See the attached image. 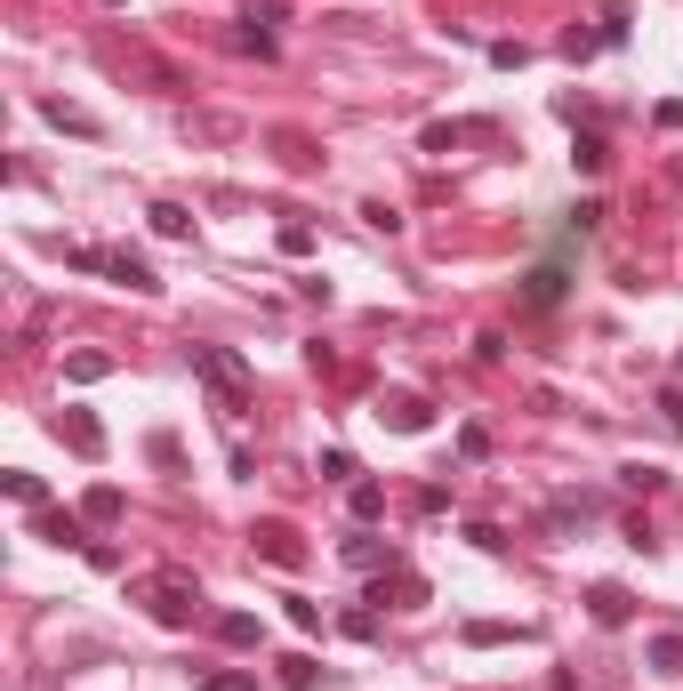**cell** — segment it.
Masks as SVG:
<instances>
[{"label":"cell","mask_w":683,"mask_h":691,"mask_svg":"<svg viewBox=\"0 0 683 691\" xmlns=\"http://www.w3.org/2000/svg\"><path fill=\"white\" fill-rule=\"evenodd\" d=\"M185 362H193L201 387L218 394L225 419H242V410H250V370H242V354H225V345H185Z\"/></svg>","instance_id":"1"},{"label":"cell","mask_w":683,"mask_h":691,"mask_svg":"<svg viewBox=\"0 0 683 691\" xmlns=\"http://www.w3.org/2000/svg\"><path fill=\"white\" fill-rule=\"evenodd\" d=\"M145 611L161 619V628H193V619H201V579L178 571V563L145 571Z\"/></svg>","instance_id":"2"},{"label":"cell","mask_w":683,"mask_h":691,"mask_svg":"<svg viewBox=\"0 0 683 691\" xmlns=\"http://www.w3.org/2000/svg\"><path fill=\"white\" fill-rule=\"evenodd\" d=\"M106 57H113V64H121V73H137V81H153V89H161V97H185V89H193V81H185V73H178V64H169V57H153V49H137V41H129V49H121V41H113V49H106Z\"/></svg>","instance_id":"3"},{"label":"cell","mask_w":683,"mask_h":691,"mask_svg":"<svg viewBox=\"0 0 683 691\" xmlns=\"http://www.w3.org/2000/svg\"><path fill=\"white\" fill-rule=\"evenodd\" d=\"M379 419H386L394 434H426V427H434V402L410 394V387H394V394H379Z\"/></svg>","instance_id":"4"},{"label":"cell","mask_w":683,"mask_h":691,"mask_svg":"<svg viewBox=\"0 0 683 691\" xmlns=\"http://www.w3.org/2000/svg\"><path fill=\"white\" fill-rule=\"evenodd\" d=\"M250 547H258L265 563H282V571H298V563H305V539H298V523H258V531H250Z\"/></svg>","instance_id":"5"},{"label":"cell","mask_w":683,"mask_h":691,"mask_svg":"<svg viewBox=\"0 0 683 691\" xmlns=\"http://www.w3.org/2000/svg\"><path fill=\"white\" fill-rule=\"evenodd\" d=\"M499 121H434L426 129V153H459V146H491Z\"/></svg>","instance_id":"6"},{"label":"cell","mask_w":683,"mask_h":691,"mask_svg":"<svg viewBox=\"0 0 683 691\" xmlns=\"http://www.w3.org/2000/svg\"><path fill=\"white\" fill-rule=\"evenodd\" d=\"M587 611H595V628H627V619H635V595H627L620 579H603L595 595H587Z\"/></svg>","instance_id":"7"},{"label":"cell","mask_w":683,"mask_h":691,"mask_svg":"<svg viewBox=\"0 0 683 691\" xmlns=\"http://www.w3.org/2000/svg\"><path fill=\"white\" fill-rule=\"evenodd\" d=\"M106 273H113L121 290H137V298H161V273L137 258V250H113V266H106Z\"/></svg>","instance_id":"8"},{"label":"cell","mask_w":683,"mask_h":691,"mask_svg":"<svg viewBox=\"0 0 683 691\" xmlns=\"http://www.w3.org/2000/svg\"><path fill=\"white\" fill-rule=\"evenodd\" d=\"M57 434H64V442H73V451H81V459H106V427H97V419H89V410H64V419H57Z\"/></svg>","instance_id":"9"},{"label":"cell","mask_w":683,"mask_h":691,"mask_svg":"<svg viewBox=\"0 0 683 691\" xmlns=\"http://www.w3.org/2000/svg\"><path fill=\"white\" fill-rule=\"evenodd\" d=\"M273 153H282V169H298V178H305V169H322V153H314V137H305V129H273Z\"/></svg>","instance_id":"10"},{"label":"cell","mask_w":683,"mask_h":691,"mask_svg":"<svg viewBox=\"0 0 683 691\" xmlns=\"http://www.w3.org/2000/svg\"><path fill=\"white\" fill-rule=\"evenodd\" d=\"M185 137H193V146H233L242 121H233V113H185Z\"/></svg>","instance_id":"11"},{"label":"cell","mask_w":683,"mask_h":691,"mask_svg":"<svg viewBox=\"0 0 683 691\" xmlns=\"http://www.w3.org/2000/svg\"><path fill=\"white\" fill-rule=\"evenodd\" d=\"M32 514H41V539H49V547H89V539H81L89 514H64V507H32Z\"/></svg>","instance_id":"12"},{"label":"cell","mask_w":683,"mask_h":691,"mask_svg":"<svg viewBox=\"0 0 683 691\" xmlns=\"http://www.w3.org/2000/svg\"><path fill=\"white\" fill-rule=\"evenodd\" d=\"M643 668H652V675H683V628H667V635L643 643Z\"/></svg>","instance_id":"13"},{"label":"cell","mask_w":683,"mask_h":691,"mask_svg":"<svg viewBox=\"0 0 683 691\" xmlns=\"http://www.w3.org/2000/svg\"><path fill=\"white\" fill-rule=\"evenodd\" d=\"M603 161H611L603 129H579V137H571V169H579V178H603Z\"/></svg>","instance_id":"14"},{"label":"cell","mask_w":683,"mask_h":691,"mask_svg":"<svg viewBox=\"0 0 683 691\" xmlns=\"http://www.w3.org/2000/svg\"><path fill=\"white\" fill-rule=\"evenodd\" d=\"M258 635H265V619H258V611H225V619H218V643H233V651H250Z\"/></svg>","instance_id":"15"},{"label":"cell","mask_w":683,"mask_h":691,"mask_svg":"<svg viewBox=\"0 0 683 691\" xmlns=\"http://www.w3.org/2000/svg\"><path fill=\"white\" fill-rule=\"evenodd\" d=\"M346 563H354V571H394L402 555H394V547H379V539H346Z\"/></svg>","instance_id":"16"},{"label":"cell","mask_w":683,"mask_h":691,"mask_svg":"<svg viewBox=\"0 0 683 691\" xmlns=\"http://www.w3.org/2000/svg\"><path fill=\"white\" fill-rule=\"evenodd\" d=\"M64 137H97V113H81V106H64V97H49V106H41Z\"/></svg>","instance_id":"17"},{"label":"cell","mask_w":683,"mask_h":691,"mask_svg":"<svg viewBox=\"0 0 683 691\" xmlns=\"http://www.w3.org/2000/svg\"><path fill=\"white\" fill-rule=\"evenodd\" d=\"M121 507H129V499L113 491V482H97V491L81 499V514H89V523H121Z\"/></svg>","instance_id":"18"},{"label":"cell","mask_w":683,"mask_h":691,"mask_svg":"<svg viewBox=\"0 0 683 691\" xmlns=\"http://www.w3.org/2000/svg\"><path fill=\"white\" fill-rule=\"evenodd\" d=\"M64 378H73V387H97V378H113V354H64Z\"/></svg>","instance_id":"19"},{"label":"cell","mask_w":683,"mask_h":691,"mask_svg":"<svg viewBox=\"0 0 683 691\" xmlns=\"http://www.w3.org/2000/svg\"><path fill=\"white\" fill-rule=\"evenodd\" d=\"M145 218H153V233H161V241H185V233H193V218L178 210V201H153Z\"/></svg>","instance_id":"20"},{"label":"cell","mask_w":683,"mask_h":691,"mask_svg":"<svg viewBox=\"0 0 683 691\" xmlns=\"http://www.w3.org/2000/svg\"><path fill=\"white\" fill-rule=\"evenodd\" d=\"M193 683H201V691H258V675H250V668H201Z\"/></svg>","instance_id":"21"},{"label":"cell","mask_w":683,"mask_h":691,"mask_svg":"<svg viewBox=\"0 0 683 691\" xmlns=\"http://www.w3.org/2000/svg\"><path fill=\"white\" fill-rule=\"evenodd\" d=\"M0 491H9L17 507H41L49 491H41V474H24V467H9V474H0Z\"/></svg>","instance_id":"22"},{"label":"cell","mask_w":683,"mask_h":691,"mask_svg":"<svg viewBox=\"0 0 683 691\" xmlns=\"http://www.w3.org/2000/svg\"><path fill=\"white\" fill-rule=\"evenodd\" d=\"M523 298H531V306H555V298H563V273H555V266H539L531 282H523Z\"/></svg>","instance_id":"23"},{"label":"cell","mask_w":683,"mask_h":691,"mask_svg":"<svg viewBox=\"0 0 683 691\" xmlns=\"http://www.w3.org/2000/svg\"><path fill=\"white\" fill-rule=\"evenodd\" d=\"M523 635H531V628H499V619H474V628H466V643H483V651H491V643H523Z\"/></svg>","instance_id":"24"},{"label":"cell","mask_w":683,"mask_h":691,"mask_svg":"<svg viewBox=\"0 0 683 691\" xmlns=\"http://www.w3.org/2000/svg\"><path fill=\"white\" fill-rule=\"evenodd\" d=\"M314 675H322V668L305 660V651H290V660H282V691H314Z\"/></svg>","instance_id":"25"},{"label":"cell","mask_w":683,"mask_h":691,"mask_svg":"<svg viewBox=\"0 0 683 691\" xmlns=\"http://www.w3.org/2000/svg\"><path fill=\"white\" fill-rule=\"evenodd\" d=\"M379 514H386V491L379 482H354V523H379Z\"/></svg>","instance_id":"26"},{"label":"cell","mask_w":683,"mask_h":691,"mask_svg":"<svg viewBox=\"0 0 683 691\" xmlns=\"http://www.w3.org/2000/svg\"><path fill=\"white\" fill-rule=\"evenodd\" d=\"M394 595H402V611H419V603H426V579H419V571H402V563H394Z\"/></svg>","instance_id":"27"},{"label":"cell","mask_w":683,"mask_h":691,"mask_svg":"<svg viewBox=\"0 0 683 691\" xmlns=\"http://www.w3.org/2000/svg\"><path fill=\"white\" fill-rule=\"evenodd\" d=\"M273 241H282V258H305V250H314V226H298V218H290Z\"/></svg>","instance_id":"28"},{"label":"cell","mask_w":683,"mask_h":691,"mask_svg":"<svg viewBox=\"0 0 683 691\" xmlns=\"http://www.w3.org/2000/svg\"><path fill=\"white\" fill-rule=\"evenodd\" d=\"M362 467H354V451H322V482H354Z\"/></svg>","instance_id":"29"},{"label":"cell","mask_w":683,"mask_h":691,"mask_svg":"<svg viewBox=\"0 0 683 691\" xmlns=\"http://www.w3.org/2000/svg\"><path fill=\"white\" fill-rule=\"evenodd\" d=\"M282 603H290V628H305V635L322 628V603H305V595H282Z\"/></svg>","instance_id":"30"},{"label":"cell","mask_w":683,"mask_h":691,"mask_svg":"<svg viewBox=\"0 0 683 691\" xmlns=\"http://www.w3.org/2000/svg\"><path fill=\"white\" fill-rule=\"evenodd\" d=\"M362 226H379V233H402V210H386V201H362Z\"/></svg>","instance_id":"31"},{"label":"cell","mask_w":683,"mask_h":691,"mask_svg":"<svg viewBox=\"0 0 683 691\" xmlns=\"http://www.w3.org/2000/svg\"><path fill=\"white\" fill-rule=\"evenodd\" d=\"M145 451H153V467H185V451H178V434H153Z\"/></svg>","instance_id":"32"},{"label":"cell","mask_w":683,"mask_h":691,"mask_svg":"<svg viewBox=\"0 0 683 691\" xmlns=\"http://www.w3.org/2000/svg\"><path fill=\"white\" fill-rule=\"evenodd\" d=\"M290 17V0H250V24H282Z\"/></svg>","instance_id":"33"},{"label":"cell","mask_w":683,"mask_h":691,"mask_svg":"<svg viewBox=\"0 0 683 691\" xmlns=\"http://www.w3.org/2000/svg\"><path fill=\"white\" fill-rule=\"evenodd\" d=\"M660 410H667V419H675V427H683V394H675V387H667V394H660Z\"/></svg>","instance_id":"34"},{"label":"cell","mask_w":683,"mask_h":691,"mask_svg":"<svg viewBox=\"0 0 683 691\" xmlns=\"http://www.w3.org/2000/svg\"><path fill=\"white\" fill-rule=\"evenodd\" d=\"M675 178H683V161H675Z\"/></svg>","instance_id":"35"}]
</instances>
